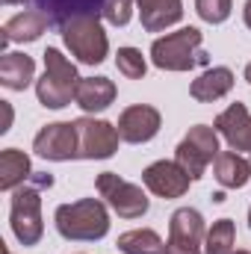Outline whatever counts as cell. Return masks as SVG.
<instances>
[{
	"label": "cell",
	"instance_id": "6da1fadb",
	"mask_svg": "<svg viewBox=\"0 0 251 254\" xmlns=\"http://www.w3.org/2000/svg\"><path fill=\"white\" fill-rule=\"evenodd\" d=\"M33 184H24L12 192V210H9V222H12V234L21 246H36L45 234L42 225V190L54 187L51 175H36L30 178Z\"/></svg>",
	"mask_w": 251,
	"mask_h": 254
},
{
	"label": "cell",
	"instance_id": "7a4b0ae2",
	"mask_svg": "<svg viewBox=\"0 0 251 254\" xmlns=\"http://www.w3.org/2000/svg\"><path fill=\"white\" fill-rule=\"evenodd\" d=\"M54 222L65 240H77V243L80 240H86V243L104 240L110 231V213H107L104 201H98V198H80L74 204L57 207Z\"/></svg>",
	"mask_w": 251,
	"mask_h": 254
},
{
	"label": "cell",
	"instance_id": "3957f363",
	"mask_svg": "<svg viewBox=\"0 0 251 254\" xmlns=\"http://www.w3.org/2000/svg\"><path fill=\"white\" fill-rule=\"evenodd\" d=\"M80 80L83 77H77L74 63L65 60L57 48H48L45 51V74L36 83L39 104L48 107V110H63V107H68L74 101V95H77Z\"/></svg>",
	"mask_w": 251,
	"mask_h": 254
},
{
	"label": "cell",
	"instance_id": "277c9868",
	"mask_svg": "<svg viewBox=\"0 0 251 254\" xmlns=\"http://www.w3.org/2000/svg\"><path fill=\"white\" fill-rule=\"evenodd\" d=\"M151 63L163 71H189L195 65H207V54H201V30L184 27L157 39L151 45Z\"/></svg>",
	"mask_w": 251,
	"mask_h": 254
},
{
	"label": "cell",
	"instance_id": "5b68a950",
	"mask_svg": "<svg viewBox=\"0 0 251 254\" xmlns=\"http://www.w3.org/2000/svg\"><path fill=\"white\" fill-rule=\"evenodd\" d=\"M63 42L83 65H101L110 51V39L101 27V15L71 18L63 27Z\"/></svg>",
	"mask_w": 251,
	"mask_h": 254
},
{
	"label": "cell",
	"instance_id": "8992f818",
	"mask_svg": "<svg viewBox=\"0 0 251 254\" xmlns=\"http://www.w3.org/2000/svg\"><path fill=\"white\" fill-rule=\"evenodd\" d=\"M216 157H219V133H216V127H207V125L189 127V133L181 139V145L175 151V163L192 181L204 178L207 166Z\"/></svg>",
	"mask_w": 251,
	"mask_h": 254
},
{
	"label": "cell",
	"instance_id": "52a82bcc",
	"mask_svg": "<svg viewBox=\"0 0 251 254\" xmlns=\"http://www.w3.org/2000/svg\"><path fill=\"white\" fill-rule=\"evenodd\" d=\"M77 160H110L119 151V127L101 119H77Z\"/></svg>",
	"mask_w": 251,
	"mask_h": 254
},
{
	"label": "cell",
	"instance_id": "ba28073f",
	"mask_svg": "<svg viewBox=\"0 0 251 254\" xmlns=\"http://www.w3.org/2000/svg\"><path fill=\"white\" fill-rule=\"evenodd\" d=\"M95 187L101 192V198H107V204L122 219H142L148 213V195L142 192V187H136V184H130L125 178H119L116 172L98 175Z\"/></svg>",
	"mask_w": 251,
	"mask_h": 254
},
{
	"label": "cell",
	"instance_id": "9c48e42d",
	"mask_svg": "<svg viewBox=\"0 0 251 254\" xmlns=\"http://www.w3.org/2000/svg\"><path fill=\"white\" fill-rule=\"evenodd\" d=\"M33 148H36L39 157L54 160V163L74 160V157H77V127H74V122H54V125H45L39 130Z\"/></svg>",
	"mask_w": 251,
	"mask_h": 254
},
{
	"label": "cell",
	"instance_id": "30bf717a",
	"mask_svg": "<svg viewBox=\"0 0 251 254\" xmlns=\"http://www.w3.org/2000/svg\"><path fill=\"white\" fill-rule=\"evenodd\" d=\"M142 184L154 192L157 198H181L189 190L192 178L175 163V160H157L142 172Z\"/></svg>",
	"mask_w": 251,
	"mask_h": 254
},
{
	"label": "cell",
	"instance_id": "8fae6325",
	"mask_svg": "<svg viewBox=\"0 0 251 254\" xmlns=\"http://www.w3.org/2000/svg\"><path fill=\"white\" fill-rule=\"evenodd\" d=\"M160 113L148 104H136V107H127L125 113L119 116V136L130 142V145H142V142H151L157 133H160Z\"/></svg>",
	"mask_w": 251,
	"mask_h": 254
},
{
	"label": "cell",
	"instance_id": "7c38bea8",
	"mask_svg": "<svg viewBox=\"0 0 251 254\" xmlns=\"http://www.w3.org/2000/svg\"><path fill=\"white\" fill-rule=\"evenodd\" d=\"M216 133H222L231 145V151H251V116L246 104H231L219 119H216Z\"/></svg>",
	"mask_w": 251,
	"mask_h": 254
},
{
	"label": "cell",
	"instance_id": "4fadbf2b",
	"mask_svg": "<svg viewBox=\"0 0 251 254\" xmlns=\"http://www.w3.org/2000/svg\"><path fill=\"white\" fill-rule=\"evenodd\" d=\"M207 237V228H204V219L198 210L192 207H181L172 213V222H169V243L175 246H184V249H198Z\"/></svg>",
	"mask_w": 251,
	"mask_h": 254
},
{
	"label": "cell",
	"instance_id": "5bb4252c",
	"mask_svg": "<svg viewBox=\"0 0 251 254\" xmlns=\"http://www.w3.org/2000/svg\"><path fill=\"white\" fill-rule=\"evenodd\" d=\"M142 27L148 33H163L172 24L184 18V3L181 0H136Z\"/></svg>",
	"mask_w": 251,
	"mask_h": 254
},
{
	"label": "cell",
	"instance_id": "9a60e30c",
	"mask_svg": "<svg viewBox=\"0 0 251 254\" xmlns=\"http://www.w3.org/2000/svg\"><path fill=\"white\" fill-rule=\"evenodd\" d=\"M36 9L48 15L51 27H60V30H63L71 18H80V15H101L104 0H36Z\"/></svg>",
	"mask_w": 251,
	"mask_h": 254
},
{
	"label": "cell",
	"instance_id": "2e32d148",
	"mask_svg": "<svg viewBox=\"0 0 251 254\" xmlns=\"http://www.w3.org/2000/svg\"><path fill=\"white\" fill-rule=\"evenodd\" d=\"M77 107L86 113H104L116 101V83L110 77H83L74 95Z\"/></svg>",
	"mask_w": 251,
	"mask_h": 254
},
{
	"label": "cell",
	"instance_id": "e0dca14e",
	"mask_svg": "<svg viewBox=\"0 0 251 254\" xmlns=\"http://www.w3.org/2000/svg\"><path fill=\"white\" fill-rule=\"evenodd\" d=\"M231 89H234V71L225 68V65H219V68L204 71L198 80H192L189 95H192L198 104H213V101L225 98Z\"/></svg>",
	"mask_w": 251,
	"mask_h": 254
},
{
	"label": "cell",
	"instance_id": "ac0fdd59",
	"mask_svg": "<svg viewBox=\"0 0 251 254\" xmlns=\"http://www.w3.org/2000/svg\"><path fill=\"white\" fill-rule=\"evenodd\" d=\"M213 175L225 190H243L251 181V163L237 151H219L213 160Z\"/></svg>",
	"mask_w": 251,
	"mask_h": 254
},
{
	"label": "cell",
	"instance_id": "d6986e66",
	"mask_svg": "<svg viewBox=\"0 0 251 254\" xmlns=\"http://www.w3.org/2000/svg\"><path fill=\"white\" fill-rule=\"evenodd\" d=\"M48 27H51V21H48L45 12L27 9V12H21V15L9 18L3 24V45H9V42H36Z\"/></svg>",
	"mask_w": 251,
	"mask_h": 254
},
{
	"label": "cell",
	"instance_id": "ffe728a7",
	"mask_svg": "<svg viewBox=\"0 0 251 254\" xmlns=\"http://www.w3.org/2000/svg\"><path fill=\"white\" fill-rule=\"evenodd\" d=\"M36 74V63L27 54H3L0 60V83L12 92H24L33 83Z\"/></svg>",
	"mask_w": 251,
	"mask_h": 254
},
{
	"label": "cell",
	"instance_id": "44dd1931",
	"mask_svg": "<svg viewBox=\"0 0 251 254\" xmlns=\"http://www.w3.org/2000/svg\"><path fill=\"white\" fill-rule=\"evenodd\" d=\"M30 178H33L30 157L24 151H18V148H6L0 154V190L12 192V190H18V187H24Z\"/></svg>",
	"mask_w": 251,
	"mask_h": 254
},
{
	"label": "cell",
	"instance_id": "7402d4cb",
	"mask_svg": "<svg viewBox=\"0 0 251 254\" xmlns=\"http://www.w3.org/2000/svg\"><path fill=\"white\" fill-rule=\"evenodd\" d=\"M119 249L125 254H163L166 252L160 234L151 231V228H136V231L122 234L119 237Z\"/></svg>",
	"mask_w": 251,
	"mask_h": 254
},
{
	"label": "cell",
	"instance_id": "603a6c76",
	"mask_svg": "<svg viewBox=\"0 0 251 254\" xmlns=\"http://www.w3.org/2000/svg\"><path fill=\"white\" fill-rule=\"evenodd\" d=\"M234 222L231 219H219L213 222V228L204 237V254H234Z\"/></svg>",
	"mask_w": 251,
	"mask_h": 254
},
{
	"label": "cell",
	"instance_id": "cb8c5ba5",
	"mask_svg": "<svg viewBox=\"0 0 251 254\" xmlns=\"http://www.w3.org/2000/svg\"><path fill=\"white\" fill-rule=\"evenodd\" d=\"M116 65H119V71L125 74L127 80H142L145 71H148V63H145L142 51H136V48H119Z\"/></svg>",
	"mask_w": 251,
	"mask_h": 254
},
{
	"label": "cell",
	"instance_id": "d4e9b609",
	"mask_svg": "<svg viewBox=\"0 0 251 254\" xmlns=\"http://www.w3.org/2000/svg\"><path fill=\"white\" fill-rule=\"evenodd\" d=\"M231 0H195V12L201 15V21H207V24H222V21H228V15H231Z\"/></svg>",
	"mask_w": 251,
	"mask_h": 254
},
{
	"label": "cell",
	"instance_id": "484cf974",
	"mask_svg": "<svg viewBox=\"0 0 251 254\" xmlns=\"http://www.w3.org/2000/svg\"><path fill=\"white\" fill-rule=\"evenodd\" d=\"M133 15V0H104V9H101V18L116 24V27H125Z\"/></svg>",
	"mask_w": 251,
	"mask_h": 254
},
{
	"label": "cell",
	"instance_id": "4316f807",
	"mask_svg": "<svg viewBox=\"0 0 251 254\" xmlns=\"http://www.w3.org/2000/svg\"><path fill=\"white\" fill-rule=\"evenodd\" d=\"M163 254H201L198 249H184V246H175V243H166V252Z\"/></svg>",
	"mask_w": 251,
	"mask_h": 254
},
{
	"label": "cell",
	"instance_id": "83f0119b",
	"mask_svg": "<svg viewBox=\"0 0 251 254\" xmlns=\"http://www.w3.org/2000/svg\"><path fill=\"white\" fill-rule=\"evenodd\" d=\"M0 107H3V125H0V133H6L9 125H12V107H9L6 101H0Z\"/></svg>",
	"mask_w": 251,
	"mask_h": 254
},
{
	"label": "cell",
	"instance_id": "f1b7e54d",
	"mask_svg": "<svg viewBox=\"0 0 251 254\" xmlns=\"http://www.w3.org/2000/svg\"><path fill=\"white\" fill-rule=\"evenodd\" d=\"M243 18H246V27L251 30V0L246 3V9H243Z\"/></svg>",
	"mask_w": 251,
	"mask_h": 254
},
{
	"label": "cell",
	"instance_id": "f546056e",
	"mask_svg": "<svg viewBox=\"0 0 251 254\" xmlns=\"http://www.w3.org/2000/svg\"><path fill=\"white\" fill-rule=\"evenodd\" d=\"M246 80H249V83H251V63L246 65Z\"/></svg>",
	"mask_w": 251,
	"mask_h": 254
},
{
	"label": "cell",
	"instance_id": "4dcf8cb0",
	"mask_svg": "<svg viewBox=\"0 0 251 254\" xmlns=\"http://www.w3.org/2000/svg\"><path fill=\"white\" fill-rule=\"evenodd\" d=\"M3 3H9V6H15V3H24V0H3Z\"/></svg>",
	"mask_w": 251,
	"mask_h": 254
},
{
	"label": "cell",
	"instance_id": "1f68e13d",
	"mask_svg": "<svg viewBox=\"0 0 251 254\" xmlns=\"http://www.w3.org/2000/svg\"><path fill=\"white\" fill-rule=\"evenodd\" d=\"M249 228H251V210H249Z\"/></svg>",
	"mask_w": 251,
	"mask_h": 254
},
{
	"label": "cell",
	"instance_id": "d6a6232c",
	"mask_svg": "<svg viewBox=\"0 0 251 254\" xmlns=\"http://www.w3.org/2000/svg\"><path fill=\"white\" fill-rule=\"evenodd\" d=\"M234 254H251V252H234Z\"/></svg>",
	"mask_w": 251,
	"mask_h": 254
},
{
	"label": "cell",
	"instance_id": "836d02e7",
	"mask_svg": "<svg viewBox=\"0 0 251 254\" xmlns=\"http://www.w3.org/2000/svg\"><path fill=\"white\" fill-rule=\"evenodd\" d=\"M3 254H12V252H3Z\"/></svg>",
	"mask_w": 251,
	"mask_h": 254
}]
</instances>
